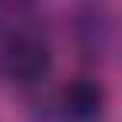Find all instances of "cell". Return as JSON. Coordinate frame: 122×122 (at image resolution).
I'll list each match as a JSON object with an SVG mask.
<instances>
[{"mask_svg":"<svg viewBox=\"0 0 122 122\" xmlns=\"http://www.w3.org/2000/svg\"><path fill=\"white\" fill-rule=\"evenodd\" d=\"M56 109L63 122H99L106 109V89L89 76H76L60 89Z\"/></svg>","mask_w":122,"mask_h":122,"instance_id":"2","label":"cell"},{"mask_svg":"<svg viewBox=\"0 0 122 122\" xmlns=\"http://www.w3.org/2000/svg\"><path fill=\"white\" fill-rule=\"evenodd\" d=\"M0 63H3V73L7 79L17 82V86H33L40 82L46 73H50V46L36 30H13L7 40H3V50H0Z\"/></svg>","mask_w":122,"mask_h":122,"instance_id":"1","label":"cell"}]
</instances>
